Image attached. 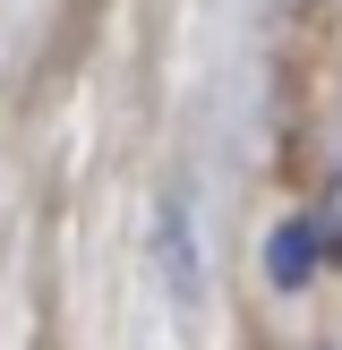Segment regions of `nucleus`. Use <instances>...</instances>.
<instances>
[{
  "mask_svg": "<svg viewBox=\"0 0 342 350\" xmlns=\"http://www.w3.org/2000/svg\"><path fill=\"white\" fill-rule=\"evenodd\" d=\"M342 248V222L334 214H291L282 231L265 239V273H274V291H308L317 282V265Z\"/></svg>",
  "mask_w": 342,
  "mask_h": 350,
  "instance_id": "obj_1",
  "label": "nucleus"
}]
</instances>
